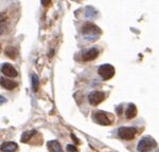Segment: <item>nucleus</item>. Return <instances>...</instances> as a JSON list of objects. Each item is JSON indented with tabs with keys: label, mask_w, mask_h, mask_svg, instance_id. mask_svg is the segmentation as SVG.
I'll use <instances>...</instances> for the list:
<instances>
[{
	"label": "nucleus",
	"mask_w": 159,
	"mask_h": 152,
	"mask_svg": "<svg viewBox=\"0 0 159 152\" xmlns=\"http://www.w3.org/2000/svg\"><path fill=\"white\" fill-rule=\"evenodd\" d=\"M82 34H83V36L86 38V39H88L89 41H93L94 39H97V38L99 37V35L101 34V30L99 29L98 27H97L96 24L91 23V22H87L82 27V30H81Z\"/></svg>",
	"instance_id": "1"
},
{
	"label": "nucleus",
	"mask_w": 159,
	"mask_h": 152,
	"mask_svg": "<svg viewBox=\"0 0 159 152\" xmlns=\"http://www.w3.org/2000/svg\"><path fill=\"white\" fill-rule=\"evenodd\" d=\"M157 146V143L155 141V139L151 136H144L139 141L137 146V149L139 152H148L151 149L155 148Z\"/></svg>",
	"instance_id": "2"
},
{
	"label": "nucleus",
	"mask_w": 159,
	"mask_h": 152,
	"mask_svg": "<svg viewBox=\"0 0 159 152\" xmlns=\"http://www.w3.org/2000/svg\"><path fill=\"white\" fill-rule=\"evenodd\" d=\"M137 133V129L134 127H121L118 129V135L120 138L125 139V141H130L135 137Z\"/></svg>",
	"instance_id": "3"
},
{
	"label": "nucleus",
	"mask_w": 159,
	"mask_h": 152,
	"mask_svg": "<svg viewBox=\"0 0 159 152\" xmlns=\"http://www.w3.org/2000/svg\"><path fill=\"white\" fill-rule=\"evenodd\" d=\"M98 73L104 80H108L111 77H114L115 68L111 65H109V63H105V65H102L99 67Z\"/></svg>",
	"instance_id": "4"
},
{
	"label": "nucleus",
	"mask_w": 159,
	"mask_h": 152,
	"mask_svg": "<svg viewBox=\"0 0 159 152\" xmlns=\"http://www.w3.org/2000/svg\"><path fill=\"white\" fill-rule=\"evenodd\" d=\"M105 99V93L101 91H93L88 95V100L92 106H98Z\"/></svg>",
	"instance_id": "5"
},
{
	"label": "nucleus",
	"mask_w": 159,
	"mask_h": 152,
	"mask_svg": "<svg viewBox=\"0 0 159 152\" xmlns=\"http://www.w3.org/2000/svg\"><path fill=\"white\" fill-rule=\"evenodd\" d=\"M94 120L98 124L102 126H109L111 124V120H109V117L107 116V114L103 112V111H98V112H94Z\"/></svg>",
	"instance_id": "6"
},
{
	"label": "nucleus",
	"mask_w": 159,
	"mask_h": 152,
	"mask_svg": "<svg viewBox=\"0 0 159 152\" xmlns=\"http://www.w3.org/2000/svg\"><path fill=\"white\" fill-rule=\"evenodd\" d=\"M99 55V51L97 48H90L88 50L83 51L82 53V58L84 61H91V60L96 59Z\"/></svg>",
	"instance_id": "7"
},
{
	"label": "nucleus",
	"mask_w": 159,
	"mask_h": 152,
	"mask_svg": "<svg viewBox=\"0 0 159 152\" xmlns=\"http://www.w3.org/2000/svg\"><path fill=\"white\" fill-rule=\"evenodd\" d=\"M1 72H2V74L7 76V77H16V76L18 75L16 69H15L12 65H10V63H2Z\"/></svg>",
	"instance_id": "8"
},
{
	"label": "nucleus",
	"mask_w": 159,
	"mask_h": 152,
	"mask_svg": "<svg viewBox=\"0 0 159 152\" xmlns=\"http://www.w3.org/2000/svg\"><path fill=\"white\" fill-rule=\"evenodd\" d=\"M17 148H18V145L14 141H7L1 145V150L4 152H13L17 150Z\"/></svg>",
	"instance_id": "9"
},
{
	"label": "nucleus",
	"mask_w": 159,
	"mask_h": 152,
	"mask_svg": "<svg viewBox=\"0 0 159 152\" xmlns=\"http://www.w3.org/2000/svg\"><path fill=\"white\" fill-rule=\"evenodd\" d=\"M1 86L2 88L7 89V90H13V89L17 88V82H12V80L7 79V78H3L1 77Z\"/></svg>",
	"instance_id": "10"
},
{
	"label": "nucleus",
	"mask_w": 159,
	"mask_h": 152,
	"mask_svg": "<svg viewBox=\"0 0 159 152\" xmlns=\"http://www.w3.org/2000/svg\"><path fill=\"white\" fill-rule=\"evenodd\" d=\"M48 149L50 150V152H63L61 150V147L60 145L57 141H50L47 144Z\"/></svg>",
	"instance_id": "11"
},
{
	"label": "nucleus",
	"mask_w": 159,
	"mask_h": 152,
	"mask_svg": "<svg viewBox=\"0 0 159 152\" xmlns=\"http://www.w3.org/2000/svg\"><path fill=\"white\" fill-rule=\"evenodd\" d=\"M125 114H126L127 118H134L135 116L137 115V108H136V106L134 103H129Z\"/></svg>",
	"instance_id": "12"
},
{
	"label": "nucleus",
	"mask_w": 159,
	"mask_h": 152,
	"mask_svg": "<svg viewBox=\"0 0 159 152\" xmlns=\"http://www.w3.org/2000/svg\"><path fill=\"white\" fill-rule=\"evenodd\" d=\"M35 133H36V130L25 131V132L22 133V135H21V139H20V141H21L22 143H28V141H29L30 139L32 138V136L34 135Z\"/></svg>",
	"instance_id": "13"
},
{
	"label": "nucleus",
	"mask_w": 159,
	"mask_h": 152,
	"mask_svg": "<svg viewBox=\"0 0 159 152\" xmlns=\"http://www.w3.org/2000/svg\"><path fill=\"white\" fill-rule=\"evenodd\" d=\"M4 53H6V55L7 57L12 58V59H15V58L17 57V55H18L17 50L15 49V48H13V47H7L6 49V51H4Z\"/></svg>",
	"instance_id": "14"
},
{
	"label": "nucleus",
	"mask_w": 159,
	"mask_h": 152,
	"mask_svg": "<svg viewBox=\"0 0 159 152\" xmlns=\"http://www.w3.org/2000/svg\"><path fill=\"white\" fill-rule=\"evenodd\" d=\"M97 11L93 9L92 6H87L86 7V11H85V16L87 18H94L97 16Z\"/></svg>",
	"instance_id": "15"
},
{
	"label": "nucleus",
	"mask_w": 159,
	"mask_h": 152,
	"mask_svg": "<svg viewBox=\"0 0 159 152\" xmlns=\"http://www.w3.org/2000/svg\"><path fill=\"white\" fill-rule=\"evenodd\" d=\"M38 77L37 75L33 74L32 75V87H33V90H34V92H37L38 90Z\"/></svg>",
	"instance_id": "16"
},
{
	"label": "nucleus",
	"mask_w": 159,
	"mask_h": 152,
	"mask_svg": "<svg viewBox=\"0 0 159 152\" xmlns=\"http://www.w3.org/2000/svg\"><path fill=\"white\" fill-rule=\"evenodd\" d=\"M66 150H67V152H79L78 148H76L74 145H67V147H66Z\"/></svg>",
	"instance_id": "17"
},
{
	"label": "nucleus",
	"mask_w": 159,
	"mask_h": 152,
	"mask_svg": "<svg viewBox=\"0 0 159 152\" xmlns=\"http://www.w3.org/2000/svg\"><path fill=\"white\" fill-rule=\"evenodd\" d=\"M42 4L43 6L48 7V6H50L51 4H52V0H42Z\"/></svg>",
	"instance_id": "18"
},
{
	"label": "nucleus",
	"mask_w": 159,
	"mask_h": 152,
	"mask_svg": "<svg viewBox=\"0 0 159 152\" xmlns=\"http://www.w3.org/2000/svg\"><path fill=\"white\" fill-rule=\"evenodd\" d=\"M71 137H72V138H73V141H75V143H76V144H79V143H80V141H79V139H78V138H76V137H75V135H74V134H73V133H71Z\"/></svg>",
	"instance_id": "19"
},
{
	"label": "nucleus",
	"mask_w": 159,
	"mask_h": 152,
	"mask_svg": "<svg viewBox=\"0 0 159 152\" xmlns=\"http://www.w3.org/2000/svg\"><path fill=\"white\" fill-rule=\"evenodd\" d=\"M6 103V98H4L3 96H1V103Z\"/></svg>",
	"instance_id": "20"
},
{
	"label": "nucleus",
	"mask_w": 159,
	"mask_h": 152,
	"mask_svg": "<svg viewBox=\"0 0 159 152\" xmlns=\"http://www.w3.org/2000/svg\"><path fill=\"white\" fill-rule=\"evenodd\" d=\"M156 152H159V150H158V151H156Z\"/></svg>",
	"instance_id": "21"
}]
</instances>
